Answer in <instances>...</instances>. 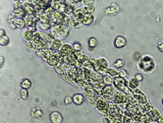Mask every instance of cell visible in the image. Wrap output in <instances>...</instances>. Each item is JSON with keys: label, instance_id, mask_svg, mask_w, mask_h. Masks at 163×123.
Returning <instances> with one entry per match:
<instances>
[{"label": "cell", "instance_id": "obj_2", "mask_svg": "<svg viewBox=\"0 0 163 123\" xmlns=\"http://www.w3.org/2000/svg\"><path fill=\"white\" fill-rule=\"evenodd\" d=\"M74 51L73 44L68 42L63 43L60 50L58 51L59 53L64 57H69L73 55Z\"/></svg>", "mask_w": 163, "mask_h": 123}, {"label": "cell", "instance_id": "obj_4", "mask_svg": "<svg viewBox=\"0 0 163 123\" xmlns=\"http://www.w3.org/2000/svg\"><path fill=\"white\" fill-rule=\"evenodd\" d=\"M95 107L100 113L104 115L107 113L109 108L108 104L104 98H99L96 101Z\"/></svg>", "mask_w": 163, "mask_h": 123}, {"label": "cell", "instance_id": "obj_27", "mask_svg": "<svg viewBox=\"0 0 163 123\" xmlns=\"http://www.w3.org/2000/svg\"><path fill=\"white\" fill-rule=\"evenodd\" d=\"M83 7L84 8L85 10L87 13H93L95 10V7L94 5H89V6H83Z\"/></svg>", "mask_w": 163, "mask_h": 123}, {"label": "cell", "instance_id": "obj_12", "mask_svg": "<svg viewBox=\"0 0 163 123\" xmlns=\"http://www.w3.org/2000/svg\"><path fill=\"white\" fill-rule=\"evenodd\" d=\"M72 98L73 103L76 105L80 106L82 105L85 101L84 96L80 93H77L73 95Z\"/></svg>", "mask_w": 163, "mask_h": 123}, {"label": "cell", "instance_id": "obj_23", "mask_svg": "<svg viewBox=\"0 0 163 123\" xmlns=\"http://www.w3.org/2000/svg\"><path fill=\"white\" fill-rule=\"evenodd\" d=\"M20 96L21 99L24 100H27L29 98V91L26 89H22L20 90Z\"/></svg>", "mask_w": 163, "mask_h": 123}, {"label": "cell", "instance_id": "obj_11", "mask_svg": "<svg viewBox=\"0 0 163 123\" xmlns=\"http://www.w3.org/2000/svg\"><path fill=\"white\" fill-rule=\"evenodd\" d=\"M32 117L36 119H40L43 115V110L40 107H34L32 108L30 112Z\"/></svg>", "mask_w": 163, "mask_h": 123}, {"label": "cell", "instance_id": "obj_14", "mask_svg": "<svg viewBox=\"0 0 163 123\" xmlns=\"http://www.w3.org/2000/svg\"><path fill=\"white\" fill-rule=\"evenodd\" d=\"M33 85V83L32 82L31 79L29 78H25L22 80L20 82V86L22 89H26V90H29L32 88Z\"/></svg>", "mask_w": 163, "mask_h": 123}, {"label": "cell", "instance_id": "obj_1", "mask_svg": "<svg viewBox=\"0 0 163 123\" xmlns=\"http://www.w3.org/2000/svg\"><path fill=\"white\" fill-rule=\"evenodd\" d=\"M51 32L54 35L56 38L63 40L68 37L71 33V29L68 25L61 24L53 26Z\"/></svg>", "mask_w": 163, "mask_h": 123}, {"label": "cell", "instance_id": "obj_21", "mask_svg": "<svg viewBox=\"0 0 163 123\" xmlns=\"http://www.w3.org/2000/svg\"><path fill=\"white\" fill-rule=\"evenodd\" d=\"M10 42V38L7 35L0 38V44L2 46H6L9 44Z\"/></svg>", "mask_w": 163, "mask_h": 123}, {"label": "cell", "instance_id": "obj_24", "mask_svg": "<svg viewBox=\"0 0 163 123\" xmlns=\"http://www.w3.org/2000/svg\"><path fill=\"white\" fill-rule=\"evenodd\" d=\"M125 65V61L122 59H117L113 64V66L116 69H121Z\"/></svg>", "mask_w": 163, "mask_h": 123}, {"label": "cell", "instance_id": "obj_34", "mask_svg": "<svg viewBox=\"0 0 163 123\" xmlns=\"http://www.w3.org/2000/svg\"><path fill=\"white\" fill-rule=\"evenodd\" d=\"M131 82H132V84L134 85L135 86H139V82L138 81L137 79H136L135 77L134 78H132V79H131Z\"/></svg>", "mask_w": 163, "mask_h": 123}, {"label": "cell", "instance_id": "obj_13", "mask_svg": "<svg viewBox=\"0 0 163 123\" xmlns=\"http://www.w3.org/2000/svg\"><path fill=\"white\" fill-rule=\"evenodd\" d=\"M84 25L83 24L81 21L77 20L74 18H71V20L69 24V27H73L75 29L79 30L81 29L84 27Z\"/></svg>", "mask_w": 163, "mask_h": 123}, {"label": "cell", "instance_id": "obj_22", "mask_svg": "<svg viewBox=\"0 0 163 123\" xmlns=\"http://www.w3.org/2000/svg\"><path fill=\"white\" fill-rule=\"evenodd\" d=\"M61 3L60 1H51L50 7L55 11H59L61 8Z\"/></svg>", "mask_w": 163, "mask_h": 123}, {"label": "cell", "instance_id": "obj_6", "mask_svg": "<svg viewBox=\"0 0 163 123\" xmlns=\"http://www.w3.org/2000/svg\"><path fill=\"white\" fill-rule=\"evenodd\" d=\"M49 119L51 123H63L64 121L63 115L58 111L52 112L49 115Z\"/></svg>", "mask_w": 163, "mask_h": 123}, {"label": "cell", "instance_id": "obj_20", "mask_svg": "<svg viewBox=\"0 0 163 123\" xmlns=\"http://www.w3.org/2000/svg\"><path fill=\"white\" fill-rule=\"evenodd\" d=\"M24 45L29 49L34 51L36 49V45L33 40H24Z\"/></svg>", "mask_w": 163, "mask_h": 123}, {"label": "cell", "instance_id": "obj_10", "mask_svg": "<svg viewBox=\"0 0 163 123\" xmlns=\"http://www.w3.org/2000/svg\"><path fill=\"white\" fill-rule=\"evenodd\" d=\"M95 20V16L92 13L87 12L84 18L82 20L81 22L84 25L89 26L92 25L94 23Z\"/></svg>", "mask_w": 163, "mask_h": 123}, {"label": "cell", "instance_id": "obj_35", "mask_svg": "<svg viewBox=\"0 0 163 123\" xmlns=\"http://www.w3.org/2000/svg\"><path fill=\"white\" fill-rule=\"evenodd\" d=\"M5 58L3 56H1V59H0V65H1V68H2V67L4 66V65L5 63Z\"/></svg>", "mask_w": 163, "mask_h": 123}, {"label": "cell", "instance_id": "obj_7", "mask_svg": "<svg viewBox=\"0 0 163 123\" xmlns=\"http://www.w3.org/2000/svg\"><path fill=\"white\" fill-rule=\"evenodd\" d=\"M86 13L87 12L85 10L84 8L83 7H80L79 8H77L75 10L73 13L71 15L70 18H74L80 21H82V20L84 18Z\"/></svg>", "mask_w": 163, "mask_h": 123}, {"label": "cell", "instance_id": "obj_37", "mask_svg": "<svg viewBox=\"0 0 163 123\" xmlns=\"http://www.w3.org/2000/svg\"><path fill=\"white\" fill-rule=\"evenodd\" d=\"M162 105H163V99H162Z\"/></svg>", "mask_w": 163, "mask_h": 123}, {"label": "cell", "instance_id": "obj_29", "mask_svg": "<svg viewBox=\"0 0 163 123\" xmlns=\"http://www.w3.org/2000/svg\"><path fill=\"white\" fill-rule=\"evenodd\" d=\"M64 103L66 105H68L73 103V98L70 96L65 97L64 100Z\"/></svg>", "mask_w": 163, "mask_h": 123}, {"label": "cell", "instance_id": "obj_9", "mask_svg": "<svg viewBox=\"0 0 163 123\" xmlns=\"http://www.w3.org/2000/svg\"><path fill=\"white\" fill-rule=\"evenodd\" d=\"M34 32L28 28H25L21 32V36L24 40H33Z\"/></svg>", "mask_w": 163, "mask_h": 123}, {"label": "cell", "instance_id": "obj_31", "mask_svg": "<svg viewBox=\"0 0 163 123\" xmlns=\"http://www.w3.org/2000/svg\"><path fill=\"white\" fill-rule=\"evenodd\" d=\"M119 76H121V77H124V78H126L128 76V72L124 69L120 70L119 71Z\"/></svg>", "mask_w": 163, "mask_h": 123}, {"label": "cell", "instance_id": "obj_19", "mask_svg": "<svg viewBox=\"0 0 163 123\" xmlns=\"http://www.w3.org/2000/svg\"><path fill=\"white\" fill-rule=\"evenodd\" d=\"M107 74L110 75V76H112V77H115V78L119 76V71L117 70V69L114 67H108L107 70Z\"/></svg>", "mask_w": 163, "mask_h": 123}, {"label": "cell", "instance_id": "obj_18", "mask_svg": "<svg viewBox=\"0 0 163 123\" xmlns=\"http://www.w3.org/2000/svg\"><path fill=\"white\" fill-rule=\"evenodd\" d=\"M90 59L88 55H86L84 53H82L81 55L79 56L77 58V61L80 64H84V63L87 62Z\"/></svg>", "mask_w": 163, "mask_h": 123}, {"label": "cell", "instance_id": "obj_17", "mask_svg": "<svg viewBox=\"0 0 163 123\" xmlns=\"http://www.w3.org/2000/svg\"><path fill=\"white\" fill-rule=\"evenodd\" d=\"M38 27L40 30L45 32H49L50 30H51L53 27V26L50 24L42 23L41 22H40L38 24Z\"/></svg>", "mask_w": 163, "mask_h": 123}, {"label": "cell", "instance_id": "obj_32", "mask_svg": "<svg viewBox=\"0 0 163 123\" xmlns=\"http://www.w3.org/2000/svg\"><path fill=\"white\" fill-rule=\"evenodd\" d=\"M157 48L160 52L163 53V40H161L158 42Z\"/></svg>", "mask_w": 163, "mask_h": 123}, {"label": "cell", "instance_id": "obj_15", "mask_svg": "<svg viewBox=\"0 0 163 123\" xmlns=\"http://www.w3.org/2000/svg\"><path fill=\"white\" fill-rule=\"evenodd\" d=\"M88 45L89 49H94L98 45V41L95 37H91L88 40Z\"/></svg>", "mask_w": 163, "mask_h": 123}, {"label": "cell", "instance_id": "obj_25", "mask_svg": "<svg viewBox=\"0 0 163 123\" xmlns=\"http://www.w3.org/2000/svg\"><path fill=\"white\" fill-rule=\"evenodd\" d=\"M97 59H98V61L99 62L100 64L102 65V66L105 67V68H108L109 67V63L108 60L107 59L106 57H103V56H102V57H99L97 58Z\"/></svg>", "mask_w": 163, "mask_h": 123}, {"label": "cell", "instance_id": "obj_5", "mask_svg": "<svg viewBox=\"0 0 163 123\" xmlns=\"http://www.w3.org/2000/svg\"><path fill=\"white\" fill-rule=\"evenodd\" d=\"M63 43V40L58 38H55L51 42H49V49L52 51L58 52L61 49Z\"/></svg>", "mask_w": 163, "mask_h": 123}, {"label": "cell", "instance_id": "obj_30", "mask_svg": "<svg viewBox=\"0 0 163 123\" xmlns=\"http://www.w3.org/2000/svg\"><path fill=\"white\" fill-rule=\"evenodd\" d=\"M95 3V1L94 0H84L82 1V4L83 6H89L91 5H94Z\"/></svg>", "mask_w": 163, "mask_h": 123}, {"label": "cell", "instance_id": "obj_8", "mask_svg": "<svg viewBox=\"0 0 163 123\" xmlns=\"http://www.w3.org/2000/svg\"><path fill=\"white\" fill-rule=\"evenodd\" d=\"M127 44V41L125 37L122 36H118L114 40V46L117 48H122Z\"/></svg>", "mask_w": 163, "mask_h": 123}, {"label": "cell", "instance_id": "obj_28", "mask_svg": "<svg viewBox=\"0 0 163 123\" xmlns=\"http://www.w3.org/2000/svg\"><path fill=\"white\" fill-rule=\"evenodd\" d=\"M73 49L76 51H82V45L79 41H75L73 44Z\"/></svg>", "mask_w": 163, "mask_h": 123}, {"label": "cell", "instance_id": "obj_33", "mask_svg": "<svg viewBox=\"0 0 163 123\" xmlns=\"http://www.w3.org/2000/svg\"><path fill=\"white\" fill-rule=\"evenodd\" d=\"M135 77L139 82H141L144 79L143 76L140 73H138V74H136Z\"/></svg>", "mask_w": 163, "mask_h": 123}, {"label": "cell", "instance_id": "obj_26", "mask_svg": "<svg viewBox=\"0 0 163 123\" xmlns=\"http://www.w3.org/2000/svg\"><path fill=\"white\" fill-rule=\"evenodd\" d=\"M102 91L104 92V94L105 95H110L112 94L113 92V88L111 85L109 86H105L102 89Z\"/></svg>", "mask_w": 163, "mask_h": 123}, {"label": "cell", "instance_id": "obj_3", "mask_svg": "<svg viewBox=\"0 0 163 123\" xmlns=\"http://www.w3.org/2000/svg\"><path fill=\"white\" fill-rule=\"evenodd\" d=\"M45 62L49 66L56 67L59 64V54L58 52L52 51Z\"/></svg>", "mask_w": 163, "mask_h": 123}, {"label": "cell", "instance_id": "obj_16", "mask_svg": "<svg viewBox=\"0 0 163 123\" xmlns=\"http://www.w3.org/2000/svg\"><path fill=\"white\" fill-rule=\"evenodd\" d=\"M102 80L103 84L105 86H109V85H111L113 83V78L112 76H110L109 74H104L103 75L102 77Z\"/></svg>", "mask_w": 163, "mask_h": 123}, {"label": "cell", "instance_id": "obj_36", "mask_svg": "<svg viewBox=\"0 0 163 123\" xmlns=\"http://www.w3.org/2000/svg\"><path fill=\"white\" fill-rule=\"evenodd\" d=\"M6 32L5 30L4 29H1V31H0V36L2 37V36H3L6 35Z\"/></svg>", "mask_w": 163, "mask_h": 123}]
</instances>
